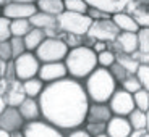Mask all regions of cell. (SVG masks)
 I'll return each mask as SVG.
<instances>
[{
	"mask_svg": "<svg viewBox=\"0 0 149 137\" xmlns=\"http://www.w3.org/2000/svg\"><path fill=\"white\" fill-rule=\"evenodd\" d=\"M112 111L107 103H89L88 113H86V121L84 123H104L107 124L112 118Z\"/></svg>",
	"mask_w": 149,
	"mask_h": 137,
	"instance_id": "9a60e30c",
	"label": "cell"
},
{
	"mask_svg": "<svg viewBox=\"0 0 149 137\" xmlns=\"http://www.w3.org/2000/svg\"><path fill=\"white\" fill-rule=\"evenodd\" d=\"M10 47H11L13 60H16L19 55H23V53H26V45H24L23 37H11L10 39Z\"/></svg>",
	"mask_w": 149,
	"mask_h": 137,
	"instance_id": "4dcf8cb0",
	"label": "cell"
},
{
	"mask_svg": "<svg viewBox=\"0 0 149 137\" xmlns=\"http://www.w3.org/2000/svg\"><path fill=\"white\" fill-rule=\"evenodd\" d=\"M86 3L91 8H97L101 11H105L109 15H115L120 11H125L128 0H86Z\"/></svg>",
	"mask_w": 149,
	"mask_h": 137,
	"instance_id": "2e32d148",
	"label": "cell"
},
{
	"mask_svg": "<svg viewBox=\"0 0 149 137\" xmlns=\"http://www.w3.org/2000/svg\"><path fill=\"white\" fill-rule=\"evenodd\" d=\"M0 60L2 61H11L13 55H11V47H10V41L2 42L0 44Z\"/></svg>",
	"mask_w": 149,
	"mask_h": 137,
	"instance_id": "8d00e7d4",
	"label": "cell"
},
{
	"mask_svg": "<svg viewBox=\"0 0 149 137\" xmlns=\"http://www.w3.org/2000/svg\"><path fill=\"white\" fill-rule=\"evenodd\" d=\"M112 21L117 24L120 32H138L141 29L139 24L134 21V18L128 15L127 11H120V13L112 15Z\"/></svg>",
	"mask_w": 149,
	"mask_h": 137,
	"instance_id": "ac0fdd59",
	"label": "cell"
},
{
	"mask_svg": "<svg viewBox=\"0 0 149 137\" xmlns=\"http://www.w3.org/2000/svg\"><path fill=\"white\" fill-rule=\"evenodd\" d=\"M29 23L33 28L37 29H50V28H57V16L47 15V13H42V11H37L36 15H33L29 18Z\"/></svg>",
	"mask_w": 149,
	"mask_h": 137,
	"instance_id": "44dd1931",
	"label": "cell"
},
{
	"mask_svg": "<svg viewBox=\"0 0 149 137\" xmlns=\"http://www.w3.org/2000/svg\"><path fill=\"white\" fill-rule=\"evenodd\" d=\"M24 124H26V121L23 119L19 110L15 107H7L5 111L0 115V129L7 131L10 134L15 131H21Z\"/></svg>",
	"mask_w": 149,
	"mask_h": 137,
	"instance_id": "7c38bea8",
	"label": "cell"
},
{
	"mask_svg": "<svg viewBox=\"0 0 149 137\" xmlns=\"http://www.w3.org/2000/svg\"><path fill=\"white\" fill-rule=\"evenodd\" d=\"M41 68V61L37 60L34 52H26L19 55L15 60V71H16V79L21 82L28 81L31 78H36Z\"/></svg>",
	"mask_w": 149,
	"mask_h": 137,
	"instance_id": "8992f818",
	"label": "cell"
},
{
	"mask_svg": "<svg viewBox=\"0 0 149 137\" xmlns=\"http://www.w3.org/2000/svg\"><path fill=\"white\" fill-rule=\"evenodd\" d=\"M118 87H122L123 90H127V92H130V94H134V92H138V90L143 89L141 82H139L136 74H128L127 78H125V81H123Z\"/></svg>",
	"mask_w": 149,
	"mask_h": 137,
	"instance_id": "83f0119b",
	"label": "cell"
},
{
	"mask_svg": "<svg viewBox=\"0 0 149 137\" xmlns=\"http://www.w3.org/2000/svg\"><path fill=\"white\" fill-rule=\"evenodd\" d=\"M86 15L89 16L93 21H101V19H110L112 16L109 15V13H105V11H101V10H97V8H91L88 10V13Z\"/></svg>",
	"mask_w": 149,
	"mask_h": 137,
	"instance_id": "74e56055",
	"label": "cell"
},
{
	"mask_svg": "<svg viewBox=\"0 0 149 137\" xmlns=\"http://www.w3.org/2000/svg\"><path fill=\"white\" fill-rule=\"evenodd\" d=\"M33 29L29 19H13L10 24L11 37H24L29 31Z\"/></svg>",
	"mask_w": 149,
	"mask_h": 137,
	"instance_id": "cb8c5ba5",
	"label": "cell"
},
{
	"mask_svg": "<svg viewBox=\"0 0 149 137\" xmlns=\"http://www.w3.org/2000/svg\"><path fill=\"white\" fill-rule=\"evenodd\" d=\"M65 137H91V134L84 129V127H76V129H71L65 132Z\"/></svg>",
	"mask_w": 149,
	"mask_h": 137,
	"instance_id": "ab89813d",
	"label": "cell"
},
{
	"mask_svg": "<svg viewBox=\"0 0 149 137\" xmlns=\"http://www.w3.org/2000/svg\"><path fill=\"white\" fill-rule=\"evenodd\" d=\"M47 37H45V32L42 29H37V28H33L26 36L23 37V41H24V45H26V52H34L42 42L45 41Z\"/></svg>",
	"mask_w": 149,
	"mask_h": 137,
	"instance_id": "7402d4cb",
	"label": "cell"
},
{
	"mask_svg": "<svg viewBox=\"0 0 149 137\" xmlns=\"http://www.w3.org/2000/svg\"><path fill=\"white\" fill-rule=\"evenodd\" d=\"M127 118H128V121H130V126H131V129H133V131L146 129V113H144V111L134 108Z\"/></svg>",
	"mask_w": 149,
	"mask_h": 137,
	"instance_id": "d4e9b609",
	"label": "cell"
},
{
	"mask_svg": "<svg viewBox=\"0 0 149 137\" xmlns=\"http://www.w3.org/2000/svg\"><path fill=\"white\" fill-rule=\"evenodd\" d=\"M5 79H7L8 82H13L16 81V71H15V60H11V61H8L7 63V71H5Z\"/></svg>",
	"mask_w": 149,
	"mask_h": 137,
	"instance_id": "f35d334b",
	"label": "cell"
},
{
	"mask_svg": "<svg viewBox=\"0 0 149 137\" xmlns=\"http://www.w3.org/2000/svg\"><path fill=\"white\" fill-rule=\"evenodd\" d=\"M37 100L42 119L63 132L84 124L91 103L83 82L70 76L52 84H45Z\"/></svg>",
	"mask_w": 149,
	"mask_h": 137,
	"instance_id": "6da1fadb",
	"label": "cell"
},
{
	"mask_svg": "<svg viewBox=\"0 0 149 137\" xmlns=\"http://www.w3.org/2000/svg\"><path fill=\"white\" fill-rule=\"evenodd\" d=\"M133 100H134V107L141 111H148L149 110V92L144 89L138 90L133 94Z\"/></svg>",
	"mask_w": 149,
	"mask_h": 137,
	"instance_id": "f1b7e54d",
	"label": "cell"
},
{
	"mask_svg": "<svg viewBox=\"0 0 149 137\" xmlns=\"http://www.w3.org/2000/svg\"><path fill=\"white\" fill-rule=\"evenodd\" d=\"M117 63H120L125 70L128 71V73L131 74H136V71H138L139 68V63L136 61V60L133 58L131 55H127V53H117Z\"/></svg>",
	"mask_w": 149,
	"mask_h": 137,
	"instance_id": "484cf974",
	"label": "cell"
},
{
	"mask_svg": "<svg viewBox=\"0 0 149 137\" xmlns=\"http://www.w3.org/2000/svg\"><path fill=\"white\" fill-rule=\"evenodd\" d=\"M0 68H2V60H0Z\"/></svg>",
	"mask_w": 149,
	"mask_h": 137,
	"instance_id": "db71d44e",
	"label": "cell"
},
{
	"mask_svg": "<svg viewBox=\"0 0 149 137\" xmlns=\"http://www.w3.org/2000/svg\"><path fill=\"white\" fill-rule=\"evenodd\" d=\"M138 50L149 53V28H141L138 31Z\"/></svg>",
	"mask_w": 149,
	"mask_h": 137,
	"instance_id": "1f68e13d",
	"label": "cell"
},
{
	"mask_svg": "<svg viewBox=\"0 0 149 137\" xmlns=\"http://www.w3.org/2000/svg\"><path fill=\"white\" fill-rule=\"evenodd\" d=\"M44 87H45V84L39 78H37V76L23 82V90H24V95L29 97V98H39V95L42 94Z\"/></svg>",
	"mask_w": 149,
	"mask_h": 137,
	"instance_id": "603a6c76",
	"label": "cell"
},
{
	"mask_svg": "<svg viewBox=\"0 0 149 137\" xmlns=\"http://www.w3.org/2000/svg\"><path fill=\"white\" fill-rule=\"evenodd\" d=\"M18 110H19L23 119H24L26 123L42 119L41 107H39V100H37V98H29V97H26V98L21 102V105L18 107Z\"/></svg>",
	"mask_w": 149,
	"mask_h": 137,
	"instance_id": "e0dca14e",
	"label": "cell"
},
{
	"mask_svg": "<svg viewBox=\"0 0 149 137\" xmlns=\"http://www.w3.org/2000/svg\"><path fill=\"white\" fill-rule=\"evenodd\" d=\"M120 34V29L117 28V24L110 19H101V21H93L88 36L93 37L96 42H113L117 39V36Z\"/></svg>",
	"mask_w": 149,
	"mask_h": 137,
	"instance_id": "ba28073f",
	"label": "cell"
},
{
	"mask_svg": "<svg viewBox=\"0 0 149 137\" xmlns=\"http://www.w3.org/2000/svg\"><path fill=\"white\" fill-rule=\"evenodd\" d=\"M23 134H24V137H65L63 131L44 119L26 123L23 127Z\"/></svg>",
	"mask_w": 149,
	"mask_h": 137,
	"instance_id": "9c48e42d",
	"label": "cell"
},
{
	"mask_svg": "<svg viewBox=\"0 0 149 137\" xmlns=\"http://www.w3.org/2000/svg\"><path fill=\"white\" fill-rule=\"evenodd\" d=\"M24 98H26V95H24V90H23V82L18 81V79L10 82V87H8L7 94H5V100H7L8 107L18 108Z\"/></svg>",
	"mask_w": 149,
	"mask_h": 137,
	"instance_id": "d6986e66",
	"label": "cell"
},
{
	"mask_svg": "<svg viewBox=\"0 0 149 137\" xmlns=\"http://www.w3.org/2000/svg\"><path fill=\"white\" fill-rule=\"evenodd\" d=\"M36 7L37 11H42V13H47L52 16H60L65 11L63 0H37Z\"/></svg>",
	"mask_w": 149,
	"mask_h": 137,
	"instance_id": "ffe728a7",
	"label": "cell"
},
{
	"mask_svg": "<svg viewBox=\"0 0 149 137\" xmlns=\"http://www.w3.org/2000/svg\"><path fill=\"white\" fill-rule=\"evenodd\" d=\"M83 127L91 134V137H97L101 134H105V131H107V124H104V123H84Z\"/></svg>",
	"mask_w": 149,
	"mask_h": 137,
	"instance_id": "836d02e7",
	"label": "cell"
},
{
	"mask_svg": "<svg viewBox=\"0 0 149 137\" xmlns=\"http://www.w3.org/2000/svg\"><path fill=\"white\" fill-rule=\"evenodd\" d=\"M115 60H117V55L112 50H104V52L101 53H97V65L101 68H110L112 65L115 63Z\"/></svg>",
	"mask_w": 149,
	"mask_h": 137,
	"instance_id": "f546056e",
	"label": "cell"
},
{
	"mask_svg": "<svg viewBox=\"0 0 149 137\" xmlns=\"http://www.w3.org/2000/svg\"><path fill=\"white\" fill-rule=\"evenodd\" d=\"M146 132H148L146 129H141V131H131V134H130L128 137H143Z\"/></svg>",
	"mask_w": 149,
	"mask_h": 137,
	"instance_id": "ee69618b",
	"label": "cell"
},
{
	"mask_svg": "<svg viewBox=\"0 0 149 137\" xmlns=\"http://www.w3.org/2000/svg\"><path fill=\"white\" fill-rule=\"evenodd\" d=\"M10 24H11L10 19L0 15V44H2V42H7V41H10V39H11Z\"/></svg>",
	"mask_w": 149,
	"mask_h": 137,
	"instance_id": "e575fe53",
	"label": "cell"
},
{
	"mask_svg": "<svg viewBox=\"0 0 149 137\" xmlns=\"http://www.w3.org/2000/svg\"><path fill=\"white\" fill-rule=\"evenodd\" d=\"M109 71H110V74L113 76V79L117 81V84H118V85L125 81V78H127L128 74H131V73H128V71L125 70V68H123L120 63H117V61L112 65L110 68H109Z\"/></svg>",
	"mask_w": 149,
	"mask_h": 137,
	"instance_id": "d6a6232c",
	"label": "cell"
},
{
	"mask_svg": "<svg viewBox=\"0 0 149 137\" xmlns=\"http://www.w3.org/2000/svg\"><path fill=\"white\" fill-rule=\"evenodd\" d=\"M67 66L68 76L76 81H84L99 65H97V53L93 48L79 45V47L70 48L68 55L63 60Z\"/></svg>",
	"mask_w": 149,
	"mask_h": 137,
	"instance_id": "3957f363",
	"label": "cell"
},
{
	"mask_svg": "<svg viewBox=\"0 0 149 137\" xmlns=\"http://www.w3.org/2000/svg\"><path fill=\"white\" fill-rule=\"evenodd\" d=\"M131 126L128 118L125 116H112L110 121L107 123V134L109 137H128L131 134Z\"/></svg>",
	"mask_w": 149,
	"mask_h": 137,
	"instance_id": "5bb4252c",
	"label": "cell"
},
{
	"mask_svg": "<svg viewBox=\"0 0 149 137\" xmlns=\"http://www.w3.org/2000/svg\"><path fill=\"white\" fill-rule=\"evenodd\" d=\"M0 137H11V134L7 132V131H3V129H0Z\"/></svg>",
	"mask_w": 149,
	"mask_h": 137,
	"instance_id": "c3c4849f",
	"label": "cell"
},
{
	"mask_svg": "<svg viewBox=\"0 0 149 137\" xmlns=\"http://www.w3.org/2000/svg\"><path fill=\"white\" fill-rule=\"evenodd\" d=\"M136 76H138L139 82H141V87L149 92V66L148 65H139Z\"/></svg>",
	"mask_w": 149,
	"mask_h": 137,
	"instance_id": "d590c367",
	"label": "cell"
},
{
	"mask_svg": "<svg viewBox=\"0 0 149 137\" xmlns=\"http://www.w3.org/2000/svg\"><path fill=\"white\" fill-rule=\"evenodd\" d=\"M37 78L41 79L44 84H52L60 79L68 78V71L63 61H54V63H41Z\"/></svg>",
	"mask_w": 149,
	"mask_h": 137,
	"instance_id": "8fae6325",
	"label": "cell"
},
{
	"mask_svg": "<svg viewBox=\"0 0 149 137\" xmlns=\"http://www.w3.org/2000/svg\"><path fill=\"white\" fill-rule=\"evenodd\" d=\"M146 131H148V134H149V110L146 111Z\"/></svg>",
	"mask_w": 149,
	"mask_h": 137,
	"instance_id": "7dc6e473",
	"label": "cell"
},
{
	"mask_svg": "<svg viewBox=\"0 0 149 137\" xmlns=\"http://www.w3.org/2000/svg\"><path fill=\"white\" fill-rule=\"evenodd\" d=\"M36 13H37L36 3H24V2L8 0L2 7V16L8 18L10 21H13V19H29Z\"/></svg>",
	"mask_w": 149,
	"mask_h": 137,
	"instance_id": "30bf717a",
	"label": "cell"
},
{
	"mask_svg": "<svg viewBox=\"0 0 149 137\" xmlns=\"http://www.w3.org/2000/svg\"><path fill=\"white\" fill-rule=\"evenodd\" d=\"M7 100H5V97H0V115L5 111V108H7Z\"/></svg>",
	"mask_w": 149,
	"mask_h": 137,
	"instance_id": "f6af8a7d",
	"label": "cell"
},
{
	"mask_svg": "<svg viewBox=\"0 0 149 137\" xmlns=\"http://www.w3.org/2000/svg\"><path fill=\"white\" fill-rule=\"evenodd\" d=\"M11 137H24V134H23V129H21V131H15V132H11Z\"/></svg>",
	"mask_w": 149,
	"mask_h": 137,
	"instance_id": "bcb514c9",
	"label": "cell"
},
{
	"mask_svg": "<svg viewBox=\"0 0 149 137\" xmlns=\"http://www.w3.org/2000/svg\"><path fill=\"white\" fill-rule=\"evenodd\" d=\"M83 85H84L89 102L93 103H107L110 97L113 95V92L118 89V84L110 74V71L101 66H97L83 81Z\"/></svg>",
	"mask_w": 149,
	"mask_h": 137,
	"instance_id": "7a4b0ae2",
	"label": "cell"
},
{
	"mask_svg": "<svg viewBox=\"0 0 149 137\" xmlns=\"http://www.w3.org/2000/svg\"><path fill=\"white\" fill-rule=\"evenodd\" d=\"M107 105L113 116H125V118L136 108L134 107V100H133V94L123 90L122 87H118L113 92V95L110 97Z\"/></svg>",
	"mask_w": 149,
	"mask_h": 137,
	"instance_id": "52a82bcc",
	"label": "cell"
},
{
	"mask_svg": "<svg viewBox=\"0 0 149 137\" xmlns=\"http://www.w3.org/2000/svg\"><path fill=\"white\" fill-rule=\"evenodd\" d=\"M97 137H109L107 134H101V136H97Z\"/></svg>",
	"mask_w": 149,
	"mask_h": 137,
	"instance_id": "816d5d0a",
	"label": "cell"
},
{
	"mask_svg": "<svg viewBox=\"0 0 149 137\" xmlns=\"http://www.w3.org/2000/svg\"><path fill=\"white\" fill-rule=\"evenodd\" d=\"M0 15H2V8H0Z\"/></svg>",
	"mask_w": 149,
	"mask_h": 137,
	"instance_id": "11a10c76",
	"label": "cell"
},
{
	"mask_svg": "<svg viewBox=\"0 0 149 137\" xmlns=\"http://www.w3.org/2000/svg\"><path fill=\"white\" fill-rule=\"evenodd\" d=\"M8 87H10V82H8L5 78H0V97H5Z\"/></svg>",
	"mask_w": 149,
	"mask_h": 137,
	"instance_id": "b9f144b4",
	"label": "cell"
},
{
	"mask_svg": "<svg viewBox=\"0 0 149 137\" xmlns=\"http://www.w3.org/2000/svg\"><path fill=\"white\" fill-rule=\"evenodd\" d=\"M131 56H133L139 65H148L149 66V53H143V52H139V50H136L134 53H131Z\"/></svg>",
	"mask_w": 149,
	"mask_h": 137,
	"instance_id": "60d3db41",
	"label": "cell"
},
{
	"mask_svg": "<svg viewBox=\"0 0 149 137\" xmlns=\"http://www.w3.org/2000/svg\"><path fill=\"white\" fill-rule=\"evenodd\" d=\"M11 2H24V3H36L37 0H11Z\"/></svg>",
	"mask_w": 149,
	"mask_h": 137,
	"instance_id": "681fc988",
	"label": "cell"
},
{
	"mask_svg": "<svg viewBox=\"0 0 149 137\" xmlns=\"http://www.w3.org/2000/svg\"><path fill=\"white\" fill-rule=\"evenodd\" d=\"M143 137H149V134H148V132H146V134H144V136H143Z\"/></svg>",
	"mask_w": 149,
	"mask_h": 137,
	"instance_id": "f5cc1de1",
	"label": "cell"
},
{
	"mask_svg": "<svg viewBox=\"0 0 149 137\" xmlns=\"http://www.w3.org/2000/svg\"><path fill=\"white\" fill-rule=\"evenodd\" d=\"M93 19L88 15L81 13H71V11H63L60 16H57V28L60 32L65 34H74V36H86L89 31Z\"/></svg>",
	"mask_w": 149,
	"mask_h": 137,
	"instance_id": "277c9868",
	"label": "cell"
},
{
	"mask_svg": "<svg viewBox=\"0 0 149 137\" xmlns=\"http://www.w3.org/2000/svg\"><path fill=\"white\" fill-rule=\"evenodd\" d=\"M93 50L96 53H101V52H104V50H107V44H105V42H96Z\"/></svg>",
	"mask_w": 149,
	"mask_h": 137,
	"instance_id": "7bdbcfd3",
	"label": "cell"
},
{
	"mask_svg": "<svg viewBox=\"0 0 149 137\" xmlns=\"http://www.w3.org/2000/svg\"><path fill=\"white\" fill-rule=\"evenodd\" d=\"M65 3V11H71V13H81L86 15L89 10V5L86 3V0H63Z\"/></svg>",
	"mask_w": 149,
	"mask_h": 137,
	"instance_id": "4316f807",
	"label": "cell"
},
{
	"mask_svg": "<svg viewBox=\"0 0 149 137\" xmlns=\"http://www.w3.org/2000/svg\"><path fill=\"white\" fill-rule=\"evenodd\" d=\"M7 2H8V0H0V8L3 7V5H5V3H7Z\"/></svg>",
	"mask_w": 149,
	"mask_h": 137,
	"instance_id": "f907efd6",
	"label": "cell"
},
{
	"mask_svg": "<svg viewBox=\"0 0 149 137\" xmlns=\"http://www.w3.org/2000/svg\"><path fill=\"white\" fill-rule=\"evenodd\" d=\"M125 11L133 16L139 28H149V0H128Z\"/></svg>",
	"mask_w": 149,
	"mask_h": 137,
	"instance_id": "4fadbf2b",
	"label": "cell"
},
{
	"mask_svg": "<svg viewBox=\"0 0 149 137\" xmlns=\"http://www.w3.org/2000/svg\"><path fill=\"white\" fill-rule=\"evenodd\" d=\"M70 48L58 37H47L39 47L34 50V55L41 63H54V61H63L68 55Z\"/></svg>",
	"mask_w": 149,
	"mask_h": 137,
	"instance_id": "5b68a950",
	"label": "cell"
}]
</instances>
